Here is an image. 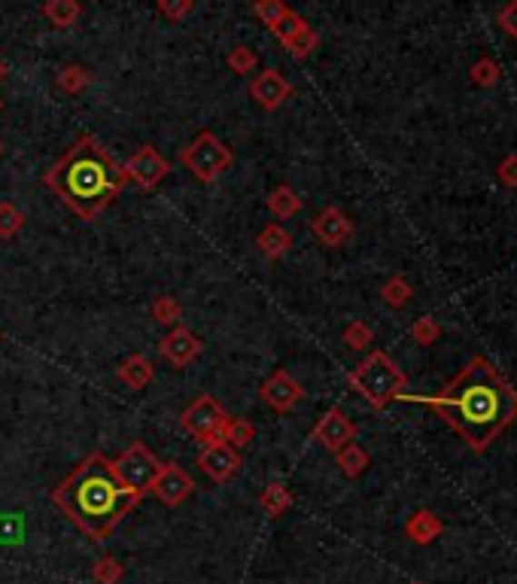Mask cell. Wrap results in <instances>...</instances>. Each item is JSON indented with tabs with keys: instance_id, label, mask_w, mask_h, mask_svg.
<instances>
[{
	"instance_id": "obj_39",
	"label": "cell",
	"mask_w": 517,
	"mask_h": 584,
	"mask_svg": "<svg viewBox=\"0 0 517 584\" xmlns=\"http://www.w3.org/2000/svg\"><path fill=\"white\" fill-rule=\"evenodd\" d=\"M6 74H10V64H6V61H4V55H0V80H4Z\"/></svg>"
},
{
	"instance_id": "obj_38",
	"label": "cell",
	"mask_w": 517,
	"mask_h": 584,
	"mask_svg": "<svg viewBox=\"0 0 517 584\" xmlns=\"http://www.w3.org/2000/svg\"><path fill=\"white\" fill-rule=\"evenodd\" d=\"M159 13L168 15L171 22H183L186 15L192 13V0H162L159 4Z\"/></svg>"
},
{
	"instance_id": "obj_19",
	"label": "cell",
	"mask_w": 517,
	"mask_h": 584,
	"mask_svg": "<svg viewBox=\"0 0 517 584\" xmlns=\"http://www.w3.org/2000/svg\"><path fill=\"white\" fill-rule=\"evenodd\" d=\"M83 15V6L76 0H46L43 4V19L55 28H74L76 19Z\"/></svg>"
},
{
	"instance_id": "obj_27",
	"label": "cell",
	"mask_w": 517,
	"mask_h": 584,
	"mask_svg": "<svg viewBox=\"0 0 517 584\" xmlns=\"http://www.w3.org/2000/svg\"><path fill=\"white\" fill-rule=\"evenodd\" d=\"M150 311H153L155 322H162V326H168V329L177 326L180 317H183V308H180V302L174 299V295H155Z\"/></svg>"
},
{
	"instance_id": "obj_22",
	"label": "cell",
	"mask_w": 517,
	"mask_h": 584,
	"mask_svg": "<svg viewBox=\"0 0 517 584\" xmlns=\"http://www.w3.org/2000/svg\"><path fill=\"white\" fill-rule=\"evenodd\" d=\"M335 460H338V469L344 472V478H359L368 469V463H372V457H368V450L365 448H359V444H347L344 450H338L335 453Z\"/></svg>"
},
{
	"instance_id": "obj_8",
	"label": "cell",
	"mask_w": 517,
	"mask_h": 584,
	"mask_svg": "<svg viewBox=\"0 0 517 584\" xmlns=\"http://www.w3.org/2000/svg\"><path fill=\"white\" fill-rule=\"evenodd\" d=\"M122 171H125V177L128 180H134L137 186H144V189H153V186H159V183L168 177L171 173V164L168 159L155 150V146H140V150L131 155V159L122 164Z\"/></svg>"
},
{
	"instance_id": "obj_5",
	"label": "cell",
	"mask_w": 517,
	"mask_h": 584,
	"mask_svg": "<svg viewBox=\"0 0 517 584\" xmlns=\"http://www.w3.org/2000/svg\"><path fill=\"white\" fill-rule=\"evenodd\" d=\"M110 466H113L116 481L125 487V490L144 496V493H150V487L155 484V478H159L164 463L155 460V453L146 448L144 441H134V444H128L116 460H110Z\"/></svg>"
},
{
	"instance_id": "obj_25",
	"label": "cell",
	"mask_w": 517,
	"mask_h": 584,
	"mask_svg": "<svg viewBox=\"0 0 517 584\" xmlns=\"http://www.w3.org/2000/svg\"><path fill=\"white\" fill-rule=\"evenodd\" d=\"M381 299L387 302L390 308H405V304L414 299V286H411L402 274H396L381 286Z\"/></svg>"
},
{
	"instance_id": "obj_14",
	"label": "cell",
	"mask_w": 517,
	"mask_h": 584,
	"mask_svg": "<svg viewBox=\"0 0 517 584\" xmlns=\"http://www.w3.org/2000/svg\"><path fill=\"white\" fill-rule=\"evenodd\" d=\"M192 490H195V481H192V475L186 472V469H180V466H174V463L162 466L159 478H155V484L150 487V493L159 496V500L164 505H171V509H177V505L186 502Z\"/></svg>"
},
{
	"instance_id": "obj_17",
	"label": "cell",
	"mask_w": 517,
	"mask_h": 584,
	"mask_svg": "<svg viewBox=\"0 0 517 584\" xmlns=\"http://www.w3.org/2000/svg\"><path fill=\"white\" fill-rule=\"evenodd\" d=\"M116 378L125 383V387H131V390L150 387L153 378H155L153 360H150V356H144V353H131V356H125V360L119 362Z\"/></svg>"
},
{
	"instance_id": "obj_33",
	"label": "cell",
	"mask_w": 517,
	"mask_h": 584,
	"mask_svg": "<svg viewBox=\"0 0 517 584\" xmlns=\"http://www.w3.org/2000/svg\"><path fill=\"white\" fill-rule=\"evenodd\" d=\"M286 13H289V6L283 0H259V4H253V15H256L265 28H274Z\"/></svg>"
},
{
	"instance_id": "obj_30",
	"label": "cell",
	"mask_w": 517,
	"mask_h": 584,
	"mask_svg": "<svg viewBox=\"0 0 517 584\" xmlns=\"http://www.w3.org/2000/svg\"><path fill=\"white\" fill-rule=\"evenodd\" d=\"M344 344L350 347V351H368V344L374 341V332H372V326L363 320H353V322H347L344 326Z\"/></svg>"
},
{
	"instance_id": "obj_3",
	"label": "cell",
	"mask_w": 517,
	"mask_h": 584,
	"mask_svg": "<svg viewBox=\"0 0 517 584\" xmlns=\"http://www.w3.org/2000/svg\"><path fill=\"white\" fill-rule=\"evenodd\" d=\"M125 171L94 134H83L70 150L43 173V186L67 204L80 220L92 223L116 202L125 189Z\"/></svg>"
},
{
	"instance_id": "obj_24",
	"label": "cell",
	"mask_w": 517,
	"mask_h": 584,
	"mask_svg": "<svg viewBox=\"0 0 517 584\" xmlns=\"http://www.w3.org/2000/svg\"><path fill=\"white\" fill-rule=\"evenodd\" d=\"M55 83H58V89L65 92V94H80V92L89 89L92 76L80 64H67V67H61V71H58Z\"/></svg>"
},
{
	"instance_id": "obj_37",
	"label": "cell",
	"mask_w": 517,
	"mask_h": 584,
	"mask_svg": "<svg viewBox=\"0 0 517 584\" xmlns=\"http://www.w3.org/2000/svg\"><path fill=\"white\" fill-rule=\"evenodd\" d=\"M496 25H499V28H502L512 40H517V0H512V4H505L502 10L496 13Z\"/></svg>"
},
{
	"instance_id": "obj_35",
	"label": "cell",
	"mask_w": 517,
	"mask_h": 584,
	"mask_svg": "<svg viewBox=\"0 0 517 584\" xmlns=\"http://www.w3.org/2000/svg\"><path fill=\"white\" fill-rule=\"evenodd\" d=\"M304 25H308V22H304L299 13H293V10H289V13L283 15V19H280V22H277V25H274V28H271V31H274V37H277V40H280V43H283V46H286V43H289V40H293V37H295V34H299V31L304 28Z\"/></svg>"
},
{
	"instance_id": "obj_42",
	"label": "cell",
	"mask_w": 517,
	"mask_h": 584,
	"mask_svg": "<svg viewBox=\"0 0 517 584\" xmlns=\"http://www.w3.org/2000/svg\"><path fill=\"white\" fill-rule=\"evenodd\" d=\"M0 338H4V335H0Z\"/></svg>"
},
{
	"instance_id": "obj_43",
	"label": "cell",
	"mask_w": 517,
	"mask_h": 584,
	"mask_svg": "<svg viewBox=\"0 0 517 584\" xmlns=\"http://www.w3.org/2000/svg\"><path fill=\"white\" fill-rule=\"evenodd\" d=\"M414 584H417V581H414Z\"/></svg>"
},
{
	"instance_id": "obj_36",
	"label": "cell",
	"mask_w": 517,
	"mask_h": 584,
	"mask_svg": "<svg viewBox=\"0 0 517 584\" xmlns=\"http://www.w3.org/2000/svg\"><path fill=\"white\" fill-rule=\"evenodd\" d=\"M496 177H499V183H502V186L517 189V153L505 155V159L496 164Z\"/></svg>"
},
{
	"instance_id": "obj_12",
	"label": "cell",
	"mask_w": 517,
	"mask_h": 584,
	"mask_svg": "<svg viewBox=\"0 0 517 584\" xmlns=\"http://www.w3.org/2000/svg\"><path fill=\"white\" fill-rule=\"evenodd\" d=\"M204 351V344H201V338L192 332L186 326H174L168 335L159 341V353L162 360H168L174 369H186L192 365Z\"/></svg>"
},
{
	"instance_id": "obj_34",
	"label": "cell",
	"mask_w": 517,
	"mask_h": 584,
	"mask_svg": "<svg viewBox=\"0 0 517 584\" xmlns=\"http://www.w3.org/2000/svg\"><path fill=\"white\" fill-rule=\"evenodd\" d=\"M229 67H232V74H238V76H247L253 67H256V61H259V55L253 52L250 46H234L232 52H229Z\"/></svg>"
},
{
	"instance_id": "obj_32",
	"label": "cell",
	"mask_w": 517,
	"mask_h": 584,
	"mask_svg": "<svg viewBox=\"0 0 517 584\" xmlns=\"http://www.w3.org/2000/svg\"><path fill=\"white\" fill-rule=\"evenodd\" d=\"M25 225V213L13 202H0V238H15Z\"/></svg>"
},
{
	"instance_id": "obj_9",
	"label": "cell",
	"mask_w": 517,
	"mask_h": 584,
	"mask_svg": "<svg viewBox=\"0 0 517 584\" xmlns=\"http://www.w3.org/2000/svg\"><path fill=\"white\" fill-rule=\"evenodd\" d=\"M311 234L323 243V247L338 250L353 238V223H350V216L341 211V207L329 204L311 220Z\"/></svg>"
},
{
	"instance_id": "obj_1",
	"label": "cell",
	"mask_w": 517,
	"mask_h": 584,
	"mask_svg": "<svg viewBox=\"0 0 517 584\" xmlns=\"http://www.w3.org/2000/svg\"><path fill=\"white\" fill-rule=\"evenodd\" d=\"M399 399L429 405L472 450H487L517 421V390L493 369L487 356H475L435 396L402 393Z\"/></svg>"
},
{
	"instance_id": "obj_7",
	"label": "cell",
	"mask_w": 517,
	"mask_h": 584,
	"mask_svg": "<svg viewBox=\"0 0 517 584\" xmlns=\"http://www.w3.org/2000/svg\"><path fill=\"white\" fill-rule=\"evenodd\" d=\"M225 421H229V414H225V408L219 405L210 393L198 396L195 402L180 414V426L189 435H195L201 444H204L207 439H223Z\"/></svg>"
},
{
	"instance_id": "obj_18",
	"label": "cell",
	"mask_w": 517,
	"mask_h": 584,
	"mask_svg": "<svg viewBox=\"0 0 517 584\" xmlns=\"http://www.w3.org/2000/svg\"><path fill=\"white\" fill-rule=\"evenodd\" d=\"M259 250H262V256H268V259H280V256H286L289 247H293V234H289L283 225H277V223H268L265 229L259 232Z\"/></svg>"
},
{
	"instance_id": "obj_11",
	"label": "cell",
	"mask_w": 517,
	"mask_h": 584,
	"mask_svg": "<svg viewBox=\"0 0 517 584\" xmlns=\"http://www.w3.org/2000/svg\"><path fill=\"white\" fill-rule=\"evenodd\" d=\"M311 439H317L326 450L338 453V450H344L347 444H353L356 426L350 423V417L341 411V408H329V411L317 421V426H313Z\"/></svg>"
},
{
	"instance_id": "obj_13",
	"label": "cell",
	"mask_w": 517,
	"mask_h": 584,
	"mask_svg": "<svg viewBox=\"0 0 517 584\" xmlns=\"http://www.w3.org/2000/svg\"><path fill=\"white\" fill-rule=\"evenodd\" d=\"M198 466L214 484H225L238 475L241 469V453L229 448V444H210V448H201L198 453Z\"/></svg>"
},
{
	"instance_id": "obj_23",
	"label": "cell",
	"mask_w": 517,
	"mask_h": 584,
	"mask_svg": "<svg viewBox=\"0 0 517 584\" xmlns=\"http://www.w3.org/2000/svg\"><path fill=\"white\" fill-rule=\"evenodd\" d=\"M256 439V426H253L247 417H229L223 426V441L229 444V448L241 450L247 448V444Z\"/></svg>"
},
{
	"instance_id": "obj_28",
	"label": "cell",
	"mask_w": 517,
	"mask_h": 584,
	"mask_svg": "<svg viewBox=\"0 0 517 584\" xmlns=\"http://www.w3.org/2000/svg\"><path fill=\"white\" fill-rule=\"evenodd\" d=\"M313 49H320V34L311 28V25H304V28L295 34L293 40L286 43V52L293 58H308V55H313Z\"/></svg>"
},
{
	"instance_id": "obj_4",
	"label": "cell",
	"mask_w": 517,
	"mask_h": 584,
	"mask_svg": "<svg viewBox=\"0 0 517 584\" xmlns=\"http://www.w3.org/2000/svg\"><path fill=\"white\" fill-rule=\"evenodd\" d=\"M347 383L365 399L368 405L383 411L393 399H399L408 390V374L399 369L390 353L372 351L353 371L347 374Z\"/></svg>"
},
{
	"instance_id": "obj_15",
	"label": "cell",
	"mask_w": 517,
	"mask_h": 584,
	"mask_svg": "<svg viewBox=\"0 0 517 584\" xmlns=\"http://www.w3.org/2000/svg\"><path fill=\"white\" fill-rule=\"evenodd\" d=\"M289 94H293V83L280 71H265L250 83V98L256 101L262 110H277Z\"/></svg>"
},
{
	"instance_id": "obj_2",
	"label": "cell",
	"mask_w": 517,
	"mask_h": 584,
	"mask_svg": "<svg viewBox=\"0 0 517 584\" xmlns=\"http://www.w3.org/2000/svg\"><path fill=\"white\" fill-rule=\"evenodd\" d=\"M144 496L125 490L116 475H113L110 460L101 450L89 453L80 466L52 490V502L65 511V518L80 530L83 536H89L92 542H107L113 530L122 524L128 511H134V505Z\"/></svg>"
},
{
	"instance_id": "obj_29",
	"label": "cell",
	"mask_w": 517,
	"mask_h": 584,
	"mask_svg": "<svg viewBox=\"0 0 517 584\" xmlns=\"http://www.w3.org/2000/svg\"><path fill=\"white\" fill-rule=\"evenodd\" d=\"M122 575H125V566H122L116 557H101L92 566V581L94 584H119Z\"/></svg>"
},
{
	"instance_id": "obj_26",
	"label": "cell",
	"mask_w": 517,
	"mask_h": 584,
	"mask_svg": "<svg viewBox=\"0 0 517 584\" xmlns=\"http://www.w3.org/2000/svg\"><path fill=\"white\" fill-rule=\"evenodd\" d=\"M472 83L478 85V89H493V85L502 80V67H499V61L496 58H478L475 64H472Z\"/></svg>"
},
{
	"instance_id": "obj_6",
	"label": "cell",
	"mask_w": 517,
	"mask_h": 584,
	"mask_svg": "<svg viewBox=\"0 0 517 584\" xmlns=\"http://www.w3.org/2000/svg\"><path fill=\"white\" fill-rule=\"evenodd\" d=\"M180 159L198 183H214L219 173L232 168L234 155L214 132H201L195 141L183 146Z\"/></svg>"
},
{
	"instance_id": "obj_10",
	"label": "cell",
	"mask_w": 517,
	"mask_h": 584,
	"mask_svg": "<svg viewBox=\"0 0 517 584\" xmlns=\"http://www.w3.org/2000/svg\"><path fill=\"white\" fill-rule=\"evenodd\" d=\"M259 396H262V402H265L268 408H274L277 414H286L304 399V390L286 369H277L265 383H262Z\"/></svg>"
},
{
	"instance_id": "obj_31",
	"label": "cell",
	"mask_w": 517,
	"mask_h": 584,
	"mask_svg": "<svg viewBox=\"0 0 517 584\" xmlns=\"http://www.w3.org/2000/svg\"><path fill=\"white\" fill-rule=\"evenodd\" d=\"M411 338H414L420 347H432L438 338H442V322L435 317H417L414 326H411Z\"/></svg>"
},
{
	"instance_id": "obj_16",
	"label": "cell",
	"mask_w": 517,
	"mask_h": 584,
	"mask_svg": "<svg viewBox=\"0 0 517 584\" xmlns=\"http://www.w3.org/2000/svg\"><path fill=\"white\" fill-rule=\"evenodd\" d=\"M442 533H444V520L438 518L435 511H429V509H417L405 520V536L414 545H432Z\"/></svg>"
},
{
	"instance_id": "obj_40",
	"label": "cell",
	"mask_w": 517,
	"mask_h": 584,
	"mask_svg": "<svg viewBox=\"0 0 517 584\" xmlns=\"http://www.w3.org/2000/svg\"><path fill=\"white\" fill-rule=\"evenodd\" d=\"M0 110H4V98H0Z\"/></svg>"
},
{
	"instance_id": "obj_41",
	"label": "cell",
	"mask_w": 517,
	"mask_h": 584,
	"mask_svg": "<svg viewBox=\"0 0 517 584\" xmlns=\"http://www.w3.org/2000/svg\"><path fill=\"white\" fill-rule=\"evenodd\" d=\"M0 153H4V146H0Z\"/></svg>"
},
{
	"instance_id": "obj_21",
	"label": "cell",
	"mask_w": 517,
	"mask_h": 584,
	"mask_svg": "<svg viewBox=\"0 0 517 584\" xmlns=\"http://www.w3.org/2000/svg\"><path fill=\"white\" fill-rule=\"evenodd\" d=\"M268 211L274 213L277 220H293V216L302 211V198L295 195V189L277 186V189L268 195Z\"/></svg>"
},
{
	"instance_id": "obj_20",
	"label": "cell",
	"mask_w": 517,
	"mask_h": 584,
	"mask_svg": "<svg viewBox=\"0 0 517 584\" xmlns=\"http://www.w3.org/2000/svg\"><path fill=\"white\" fill-rule=\"evenodd\" d=\"M259 505H262V511H265L268 518H280V514H286L289 505H293V493L286 490V484L271 481L265 490L259 493Z\"/></svg>"
}]
</instances>
